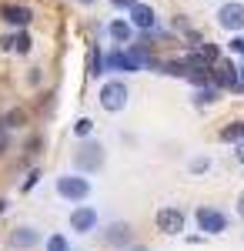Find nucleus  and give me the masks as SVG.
I'll list each match as a JSON object with an SVG mask.
<instances>
[{"instance_id":"1","label":"nucleus","mask_w":244,"mask_h":251,"mask_svg":"<svg viewBox=\"0 0 244 251\" xmlns=\"http://www.w3.org/2000/svg\"><path fill=\"white\" fill-rule=\"evenodd\" d=\"M54 191L60 201H71V204H80V201H87L91 198V177L80 171H67V174H57L54 177Z\"/></svg>"},{"instance_id":"2","label":"nucleus","mask_w":244,"mask_h":251,"mask_svg":"<svg viewBox=\"0 0 244 251\" xmlns=\"http://www.w3.org/2000/svg\"><path fill=\"white\" fill-rule=\"evenodd\" d=\"M97 104H100V111H107V114H121V111H127V104H131V87H127L121 77L100 80Z\"/></svg>"},{"instance_id":"3","label":"nucleus","mask_w":244,"mask_h":251,"mask_svg":"<svg viewBox=\"0 0 244 251\" xmlns=\"http://www.w3.org/2000/svg\"><path fill=\"white\" fill-rule=\"evenodd\" d=\"M104 164H107V151H104V144L94 141V137H87V141H77V151H74V168L80 174H97L104 171Z\"/></svg>"},{"instance_id":"4","label":"nucleus","mask_w":244,"mask_h":251,"mask_svg":"<svg viewBox=\"0 0 244 251\" xmlns=\"http://www.w3.org/2000/svg\"><path fill=\"white\" fill-rule=\"evenodd\" d=\"M154 228L164 238H181L188 231V211L177 208V204H164V208L154 211Z\"/></svg>"},{"instance_id":"5","label":"nucleus","mask_w":244,"mask_h":251,"mask_svg":"<svg viewBox=\"0 0 244 251\" xmlns=\"http://www.w3.org/2000/svg\"><path fill=\"white\" fill-rule=\"evenodd\" d=\"M194 225H197V231L204 234V238H218V234L231 231V218L221 208H211V204H201L194 211Z\"/></svg>"},{"instance_id":"6","label":"nucleus","mask_w":244,"mask_h":251,"mask_svg":"<svg viewBox=\"0 0 244 251\" xmlns=\"http://www.w3.org/2000/svg\"><path fill=\"white\" fill-rule=\"evenodd\" d=\"M214 24L227 34H244V0H224L214 10Z\"/></svg>"},{"instance_id":"7","label":"nucleus","mask_w":244,"mask_h":251,"mask_svg":"<svg viewBox=\"0 0 244 251\" xmlns=\"http://www.w3.org/2000/svg\"><path fill=\"white\" fill-rule=\"evenodd\" d=\"M67 225H71V231H77V234H94L97 228H100V211L80 201V204H74V211L67 214Z\"/></svg>"},{"instance_id":"8","label":"nucleus","mask_w":244,"mask_h":251,"mask_svg":"<svg viewBox=\"0 0 244 251\" xmlns=\"http://www.w3.org/2000/svg\"><path fill=\"white\" fill-rule=\"evenodd\" d=\"M211 80L221 87V91H231V94H244V84H241V74L231 60H218L211 67Z\"/></svg>"},{"instance_id":"9","label":"nucleus","mask_w":244,"mask_h":251,"mask_svg":"<svg viewBox=\"0 0 244 251\" xmlns=\"http://www.w3.org/2000/svg\"><path fill=\"white\" fill-rule=\"evenodd\" d=\"M100 238H104L107 248L124 251V248H131V245H134V228H131V221H111V225H104Z\"/></svg>"},{"instance_id":"10","label":"nucleus","mask_w":244,"mask_h":251,"mask_svg":"<svg viewBox=\"0 0 244 251\" xmlns=\"http://www.w3.org/2000/svg\"><path fill=\"white\" fill-rule=\"evenodd\" d=\"M127 20L134 24V30H141V34H150V30H161V14L150 7V3H134L131 10H127Z\"/></svg>"},{"instance_id":"11","label":"nucleus","mask_w":244,"mask_h":251,"mask_svg":"<svg viewBox=\"0 0 244 251\" xmlns=\"http://www.w3.org/2000/svg\"><path fill=\"white\" fill-rule=\"evenodd\" d=\"M0 20H3L7 27L24 30V27L34 20V10H30L27 3H0Z\"/></svg>"},{"instance_id":"12","label":"nucleus","mask_w":244,"mask_h":251,"mask_svg":"<svg viewBox=\"0 0 244 251\" xmlns=\"http://www.w3.org/2000/svg\"><path fill=\"white\" fill-rule=\"evenodd\" d=\"M40 241H44V238H40V231L34 225H20V228L10 231V248H17V251H34Z\"/></svg>"},{"instance_id":"13","label":"nucleus","mask_w":244,"mask_h":251,"mask_svg":"<svg viewBox=\"0 0 244 251\" xmlns=\"http://www.w3.org/2000/svg\"><path fill=\"white\" fill-rule=\"evenodd\" d=\"M107 34H111L114 44H121V47H127L134 40V24L127 17H114L111 24H107Z\"/></svg>"},{"instance_id":"14","label":"nucleus","mask_w":244,"mask_h":251,"mask_svg":"<svg viewBox=\"0 0 244 251\" xmlns=\"http://www.w3.org/2000/svg\"><path fill=\"white\" fill-rule=\"evenodd\" d=\"M218 97H221V87L211 80V84H204V87H197V94H194V104H197V107H207V104H214Z\"/></svg>"},{"instance_id":"15","label":"nucleus","mask_w":244,"mask_h":251,"mask_svg":"<svg viewBox=\"0 0 244 251\" xmlns=\"http://www.w3.org/2000/svg\"><path fill=\"white\" fill-rule=\"evenodd\" d=\"M221 141L224 144H238V141H244V121H231L227 127H221Z\"/></svg>"},{"instance_id":"16","label":"nucleus","mask_w":244,"mask_h":251,"mask_svg":"<svg viewBox=\"0 0 244 251\" xmlns=\"http://www.w3.org/2000/svg\"><path fill=\"white\" fill-rule=\"evenodd\" d=\"M104 50L100 47H91V57H87V74L91 77H104Z\"/></svg>"},{"instance_id":"17","label":"nucleus","mask_w":244,"mask_h":251,"mask_svg":"<svg viewBox=\"0 0 244 251\" xmlns=\"http://www.w3.org/2000/svg\"><path fill=\"white\" fill-rule=\"evenodd\" d=\"M30 50H34V37H30V34H27V27H24V30L14 34V54L24 57V54H30Z\"/></svg>"},{"instance_id":"18","label":"nucleus","mask_w":244,"mask_h":251,"mask_svg":"<svg viewBox=\"0 0 244 251\" xmlns=\"http://www.w3.org/2000/svg\"><path fill=\"white\" fill-rule=\"evenodd\" d=\"M44 251H74V248H71V241L64 234H47L44 238Z\"/></svg>"},{"instance_id":"19","label":"nucleus","mask_w":244,"mask_h":251,"mask_svg":"<svg viewBox=\"0 0 244 251\" xmlns=\"http://www.w3.org/2000/svg\"><path fill=\"white\" fill-rule=\"evenodd\" d=\"M211 168H214L211 154H197V157H191V164H188V171H191V174H207Z\"/></svg>"},{"instance_id":"20","label":"nucleus","mask_w":244,"mask_h":251,"mask_svg":"<svg viewBox=\"0 0 244 251\" xmlns=\"http://www.w3.org/2000/svg\"><path fill=\"white\" fill-rule=\"evenodd\" d=\"M91 134H94V121H91V117H77L74 121V137L77 141H87Z\"/></svg>"},{"instance_id":"21","label":"nucleus","mask_w":244,"mask_h":251,"mask_svg":"<svg viewBox=\"0 0 244 251\" xmlns=\"http://www.w3.org/2000/svg\"><path fill=\"white\" fill-rule=\"evenodd\" d=\"M40 184V171L37 168H34V171H27V181H24V184H20V191L27 194V191H34V188H37Z\"/></svg>"},{"instance_id":"22","label":"nucleus","mask_w":244,"mask_h":251,"mask_svg":"<svg viewBox=\"0 0 244 251\" xmlns=\"http://www.w3.org/2000/svg\"><path fill=\"white\" fill-rule=\"evenodd\" d=\"M7 151H10V127L0 121V157L7 154Z\"/></svg>"},{"instance_id":"23","label":"nucleus","mask_w":244,"mask_h":251,"mask_svg":"<svg viewBox=\"0 0 244 251\" xmlns=\"http://www.w3.org/2000/svg\"><path fill=\"white\" fill-rule=\"evenodd\" d=\"M3 124H7V127H24V114H20V111H10Z\"/></svg>"},{"instance_id":"24","label":"nucleus","mask_w":244,"mask_h":251,"mask_svg":"<svg viewBox=\"0 0 244 251\" xmlns=\"http://www.w3.org/2000/svg\"><path fill=\"white\" fill-rule=\"evenodd\" d=\"M134 3H141V0H111V7H114V10H124V14L131 10Z\"/></svg>"},{"instance_id":"25","label":"nucleus","mask_w":244,"mask_h":251,"mask_svg":"<svg viewBox=\"0 0 244 251\" xmlns=\"http://www.w3.org/2000/svg\"><path fill=\"white\" fill-rule=\"evenodd\" d=\"M234 161L244 168V141H238V144H234Z\"/></svg>"},{"instance_id":"26","label":"nucleus","mask_w":244,"mask_h":251,"mask_svg":"<svg viewBox=\"0 0 244 251\" xmlns=\"http://www.w3.org/2000/svg\"><path fill=\"white\" fill-rule=\"evenodd\" d=\"M234 208H238V218H241V221H244V191L238 194V201H234Z\"/></svg>"},{"instance_id":"27","label":"nucleus","mask_w":244,"mask_h":251,"mask_svg":"<svg viewBox=\"0 0 244 251\" xmlns=\"http://www.w3.org/2000/svg\"><path fill=\"white\" fill-rule=\"evenodd\" d=\"M127 251H147V248H144V245H134V248H127Z\"/></svg>"},{"instance_id":"28","label":"nucleus","mask_w":244,"mask_h":251,"mask_svg":"<svg viewBox=\"0 0 244 251\" xmlns=\"http://www.w3.org/2000/svg\"><path fill=\"white\" fill-rule=\"evenodd\" d=\"M238 74H241V84H244V60H241V67H238Z\"/></svg>"},{"instance_id":"29","label":"nucleus","mask_w":244,"mask_h":251,"mask_svg":"<svg viewBox=\"0 0 244 251\" xmlns=\"http://www.w3.org/2000/svg\"><path fill=\"white\" fill-rule=\"evenodd\" d=\"M3 208H7V201H3V198H0V214H3Z\"/></svg>"},{"instance_id":"30","label":"nucleus","mask_w":244,"mask_h":251,"mask_svg":"<svg viewBox=\"0 0 244 251\" xmlns=\"http://www.w3.org/2000/svg\"><path fill=\"white\" fill-rule=\"evenodd\" d=\"M77 3H87V7H91V3H94V0H77Z\"/></svg>"},{"instance_id":"31","label":"nucleus","mask_w":244,"mask_h":251,"mask_svg":"<svg viewBox=\"0 0 244 251\" xmlns=\"http://www.w3.org/2000/svg\"><path fill=\"white\" fill-rule=\"evenodd\" d=\"M124 251H127V248H124Z\"/></svg>"}]
</instances>
